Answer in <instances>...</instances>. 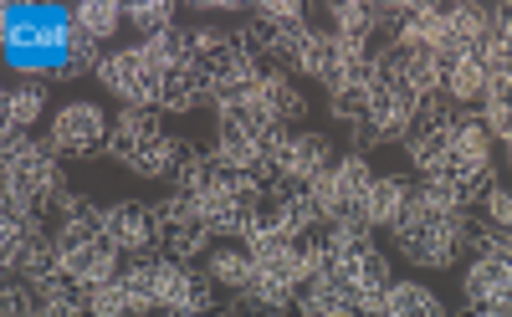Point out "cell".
I'll return each mask as SVG.
<instances>
[{
    "mask_svg": "<svg viewBox=\"0 0 512 317\" xmlns=\"http://www.w3.org/2000/svg\"><path fill=\"white\" fill-rule=\"evenodd\" d=\"M6 317H47V302L41 292L21 277H6Z\"/></svg>",
    "mask_w": 512,
    "mask_h": 317,
    "instance_id": "obj_29",
    "label": "cell"
},
{
    "mask_svg": "<svg viewBox=\"0 0 512 317\" xmlns=\"http://www.w3.org/2000/svg\"><path fill=\"white\" fill-rule=\"evenodd\" d=\"M154 317H195V312H154Z\"/></svg>",
    "mask_w": 512,
    "mask_h": 317,
    "instance_id": "obj_35",
    "label": "cell"
},
{
    "mask_svg": "<svg viewBox=\"0 0 512 317\" xmlns=\"http://www.w3.org/2000/svg\"><path fill=\"white\" fill-rule=\"evenodd\" d=\"M67 21L82 26V31H93L98 41H108L118 31V21H123V6H113V0H82V6L67 11Z\"/></svg>",
    "mask_w": 512,
    "mask_h": 317,
    "instance_id": "obj_24",
    "label": "cell"
},
{
    "mask_svg": "<svg viewBox=\"0 0 512 317\" xmlns=\"http://www.w3.org/2000/svg\"><path fill=\"white\" fill-rule=\"evenodd\" d=\"M118 282L134 297V312H159V256H123Z\"/></svg>",
    "mask_w": 512,
    "mask_h": 317,
    "instance_id": "obj_16",
    "label": "cell"
},
{
    "mask_svg": "<svg viewBox=\"0 0 512 317\" xmlns=\"http://www.w3.org/2000/svg\"><path fill=\"white\" fill-rule=\"evenodd\" d=\"M451 123H456V113L446 108V98H420L415 123L405 133V154H410L415 174H436L451 159Z\"/></svg>",
    "mask_w": 512,
    "mask_h": 317,
    "instance_id": "obj_3",
    "label": "cell"
},
{
    "mask_svg": "<svg viewBox=\"0 0 512 317\" xmlns=\"http://www.w3.org/2000/svg\"><path fill=\"white\" fill-rule=\"evenodd\" d=\"M333 179H338V190H344L354 205L364 200V190L374 185V169H369V154H359V149H349V154H338V164H333Z\"/></svg>",
    "mask_w": 512,
    "mask_h": 317,
    "instance_id": "obj_25",
    "label": "cell"
},
{
    "mask_svg": "<svg viewBox=\"0 0 512 317\" xmlns=\"http://www.w3.org/2000/svg\"><path fill=\"white\" fill-rule=\"evenodd\" d=\"M21 282H31V287H47L57 271H67L62 266V246H57V236H36L31 246H26V256H21Z\"/></svg>",
    "mask_w": 512,
    "mask_h": 317,
    "instance_id": "obj_21",
    "label": "cell"
},
{
    "mask_svg": "<svg viewBox=\"0 0 512 317\" xmlns=\"http://www.w3.org/2000/svg\"><path fill=\"white\" fill-rule=\"evenodd\" d=\"M282 164V174L287 179H303V185H313V179H323L333 164H338V149H333V139L328 133H292V144H287V154L277 159Z\"/></svg>",
    "mask_w": 512,
    "mask_h": 317,
    "instance_id": "obj_8",
    "label": "cell"
},
{
    "mask_svg": "<svg viewBox=\"0 0 512 317\" xmlns=\"http://www.w3.org/2000/svg\"><path fill=\"white\" fill-rule=\"evenodd\" d=\"M190 287H195V266L159 256V312H190Z\"/></svg>",
    "mask_w": 512,
    "mask_h": 317,
    "instance_id": "obj_20",
    "label": "cell"
},
{
    "mask_svg": "<svg viewBox=\"0 0 512 317\" xmlns=\"http://www.w3.org/2000/svg\"><path fill=\"white\" fill-rule=\"evenodd\" d=\"M415 108H420V98L410 93V82L395 77V72H379L374 87H369V118H364L369 144H395V139H405L410 123H415Z\"/></svg>",
    "mask_w": 512,
    "mask_h": 317,
    "instance_id": "obj_2",
    "label": "cell"
},
{
    "mask_svg": "<svg viewBox=\"0 0 512 317\" xmlns=\"http://www.w3.org/2000/svg\"><path fill=\"white\" fill-rule=\"evenodd\" d=\"M328 113H333L338 123L359 128V123L369 118V93H359V87H338V93L328 98Z\"/></svg>",
    "mask_w": 512,
    "mask_h": 317,
    "instance_id": "obj_31",
    "label": "cell"
},
{
    "mask_svg": "<svg viewBox=\"0 0 512 317\" xmlns=\"http://www.w3.org/2000/svg\"><path fill=\"white\" fill-rule=\"evenodd\" d=\"M108 93H118L128 108H159V77L154 62L144 57V47H128V52H113L98 72H93Z\"/></svg>",
    "mask_w": 512,
    "mask_h": 317,
    "instance_id": "obj_4",
    "label": "cell"
},
{
    "mask_svg": "<svg viewBox=\"0 0 512 317\" xmlns=\"http://www.w3.org/2000/svg\"><path fill=\"white\" fill-rule=\"evenodd\" d=\"M251 21H262V26H308V11L297 6V0H267V6H256Z\"/></svg>",
    "mask_w": 512,
    "mask_h": 317,
    "instance_id": "obj_32",
    "label": "cell"
},
{
    "mask_svg": "<svg viewBox=\"0 0 512 317\" xmlns=\"http://www.w3.org/2000/svg\"><path fill=\"white\" fill-rule=\"evenodd\" d=\"M123 16L144 31V41L175 26V6H169V0H134V6H123Z\"/></svg>",
    "mask_w": 512,
    "mask_h": 317,
    "instance_id": "obj_28",
    "label": "cell"
},
{
    "mask_svg": "<svg viewBox=\"0 0 512 317\" xmlns=\"http://www.w3.org/2000/svg\"><path fill=\"white\" fill-rule=\"evenodd\" d=\"M159 139H169L164 133V113L159 108H123L118 123H113V139H108V154L123 164V169H134Z\"/></svg>",
    "mask_w": 512,
    "mask_h": 317,
    "instance_id": "obj_6",
    "label": "cell"
},
{
    "mask_svg": "<svg viewBox=\"0 0 512 317\" xmlns=\"http://www.w3.org/2000/svg\"><path fill=\"white\" fill-rule=\"evenodd\" d=\"M200 103H210V82L195 67H180V72L159 77V113H195Z\"/></svg>",
    "mask_w": 512,
    "mask_h": 317,
    "instance_id": "obj_12",
    "label": "cell"
},
{
    "mask_svg": "<svg viewBox=\"0 0 512 317\" xmlns=\"http://www.w3.org/2000/svg\"><path fill=\"white\" fill-rule=\"evenodd\" d=\"M446 98H456V103H482V98H487V67H482L477 52L461 57V62L446 72Z\"/></svg>",
    "mask_w": 512,
    "mask_h": 317,
    "instance_id": "obj_22",
    "label": "cell"
},
{
    "mask_svg": "<svg viewBox=\"0 0 512 317\" xmlns=\"http://www.w3.org/2000/svg\"><path fill=\"white\" fill-rule=\"evenodd\" d=\"M205 271H210V282L226 287L231 297L256 287V261H251V251H236V246H216L205 256Z\"/></svg>",
    "mask_w": 512,
    "mask_h": 317,
    "instance_id": "obj_14",
    "label": "cell"
},
{
    "mask_svg": "<svg viewBox=\"0 0 512 317\" xmlns=\"http://www.w3.org/2000/svg\"><path fill=\"white\" fill-rule=\"evenodd\" d=\"M461 292L466 302H492V307H512V266L502 256H477V261H466V277H461Z\"/></svg>",
    "mask_w": 512,
    "mask_h": 317,
    "instance_id": "obj_9",
    "label": "cell"
},
{
    "mask_svg": "<svg viewBox=\"0 0 512 317\" xmlns=\"http://www.w3.org/2000/svg\"><path fill=\"white\" fill-rule=\"evenodd\" d=\"M328 317H369V312H364V307H359V302H338V307H333V312H328Z\"/></svg>",
    "mask_w": 512,
    "mask_h": 317,
    "instance_id": "obj_34",
    "label": "cell"
},
{
    "mask_svg": "<svg viewBox=\"0 0 512 317\" xmlns=\"http://www.w3.org/2000/svg\"><path fill=\"white\" fill-rule=\"evenodd\" d=\"M144 57L154 62V72H180L195 62V31H180V26H169L159 36L144 41Z\"/></svg>",
    "mask_w": 512,
    "mask_h": 317,
    "instance_id": "obj_18",
    "label": "cell"
},
{
    "mask_svg": "<svg viewBox=\"0 0 512 317\" xmlns=\"http://www.w3.org/2000/svg\"><path fill=\"white\" fill-rule=\"evenodd\" d=\"M159 251L169 261H190L195 266V256L210 251V231H205V225H164V231H159Z\"/></svg>",
    "mask_w": 512,
    "mask_h": 317,
    "instance_id": "obj_23",
    "label": "cell"
},
{
    "mask_svg": "<svg viewBox=\"0 0 512 317\" xmlns=\"http://www.w3.org/2000/svg\"><path fill=\"white\" fill-rule=\"evenodd\" d=\"M344 62H349V52H344V41H338V31H308L303 52H297V72H308V82H323L328 93L338 87Z\"/></svg>",
    "mask_w": 512,
    "mask_h": 317,
    "instance_id": "obj_11",
    "label": "cell"
},
{
    "mask_svg": "<svg viewBox=\"0 0 512 317\" xmlns=\"http://www.w3.org/2000/svg\"><path fill=\"white\" fill-rule=\"evenodd\" d=\"M113 139V128L103 118V108L93 103H67L57 118H52V154H67V159H93L103 144Z\"/></svg>",
    "mask_w": 512,
    "mask_h": 317,
    "instance_id": "obj_5",
    "label": "cell"
},
{
    "mask_svg": "<svg viewBox=\"0 0 512 317\" xmlns=\"http://www.w3.org/2000/svg\"><path fill=\"white\" fill-rule=\"evenodd\" d=\"M379 317H446V302L425 282H395L390 287V302H384Z\"/></svg>",
    "mask_w": 512,
    "mask_h": 317,
    "instance_id": "obj_19",
    "label": "cell"
},
{
    "mask_svg": "<svg viewBox=\"0 0 512 317\" xmlns=\"http://www.w3.org/2000/svg\"><path fill=\"white\" fill-rule=\"evenodd\" d=\"M477 215L492 225V231H512V185H502V179H497V185L482 195Z\"/></svg>",
    "mask_w": 512,
    "mask_h": 317,
    "instance_id": "obj_30",
    "label": "cell"
},
{
    "mask_svg": "<svg viewBox=\"0 0 512 317\" xmlns=\"http://www.w3.org/2000/svg\"><path fill=\"white\" fill-rule=\"evenodd\" d=\"M88 317H139L134 312V297L123 292V282H93V297H88Z\"/></svg>",
    "mask_w": 512,
    "mask_h": 317,
    "instance_id": "obj_27",
    "label": "cell"
},
{
    "mask_svg": "<svg viewBox=\"0 0 512 317\" xmlns=\"http://www.w3.org/2000/svg\"><path fill=\"white\" fill-rule=\"evenodd\" d=\"M256 98L267 103V113L277 118V123H297V113L308 108V98H303V87L292 82V72H262L256 77Z\"/></svg>",
    "mask_w": 512,
    "mask_h": 317,
    "instance_id": "obj_13",
    "label": "cell"
},
{
    "mask_svg": "<svg viewBox=\"0 0 512 317\" xmlns=\"http://www.w3.org/2000/svg\"><path fill=\"white\" fill-rule=\"evenodd\" d=\"M231 317H282V312H272L256 292H236V302H231Z\"/></svg>",
    "mask_w": 512,
    "mask_h": 317,
    "instance_id": "obj_33",
    "label": "cell"
},
{
    "mask_svg": "<svg viewBox=\"0 0 512 317\" xmlns=\"http://www.w3.org/2000/svg\"><path fill=\"white\" fill-rule=\"evenodd\" d=\"M47 317H67V312H47Z\"/></svg>",
    "mask_w": 512,
    "mask_h": 317,
    "instance_id": "obj_36",
    "label": "cell"
},
{
    "mask_svg": "<svg viewBox=\"0 0 512 317\" xmlns=\"http://www.w3.org/2000/svg\"><path fill=\"white\" fill-rule=\"evenodd\" d=\"M395 246H400L405 261L431 266V271L461 266V251H456V241H451V215H431L420 200H410V210L400 215V225H395Z\"/></svg>",
    "mask_w": 512,
    "mask_h": 317,
    "instance_id": "obj_1",
    "label": "cell"
},
{
    "mask_svg": "<svg viewBox=\"0 0 512 317\" xmlns=\"http://www.w3.org/2000/svg\"><path fill=\"white\" fill-rule=\"evenodd\" d=\"M47 113V87L41 82H21L6 87V103H0V118H6V139L11 133H31V123Z\"/></svg>",
    "mask_w": 512,
    "mask_h": 317,
    "instance_id": "obj_17",
    "label": "cell"
},
{
    "mask_svg": "<svg viewBox=\"0 0 512 317\" xmlns=\"http://www.w3.org/2000/svg\"><path fill=\"white\" fill-rule=\"evenodd\" d=\"M410 200H415V179L410 174H374V185L364 190V215H369V225H400V215L410 210Z\"/></svg>",
    "mask_w": 512,
    "mask_h": 317,
    "instance_id": "obj_10",
    "label": "cell"
},
{
    "mask_svg": "<svg viewBox=\"0 0 512 317\" xmlns=\"http://www.w3.org/2000/svg\"><path fill=\"white\" fill-rule=\"evenodd\" d=\"M349 271H354V282H359V292H369V287H379V292H390L395 282H390V256H384L379 246H369L364 256H349Z\"/></svg>",
    "mask_w": 512,
    "mask_h": 317,
    "instance_id": "obj_26",
    "label": "cell"
},
{
    "mask_svg": "<svg viewBox=\"0 0 512 317\" xmlns=\"http://www.w3.org/2000/svg\"><path fill=\"white\" fill-rule=\"evenodd\" d=\"M108 236L118 241L123 256H164V251H159L154 205H144V200H118V205H108Z\"/></svg>",
    "mask_w": 512,
    "mask_h": 317,
    "instance_id": "obj_7",
    "label": "cell"
},
{
    "mask_svg": "<svg viewBox=\"0 0 512 317\" xmlns=\"http://www.w3.org/2000/svg\"><path fill=\"white\" fill-rule=\"evenodd\" d=\"M492 128L482 123V113H456V123H451V154L456 159H466V164H477V169H487L492 164Z\"/></svg>",
    "mask_w": 512,
    "mask_h": 317,
    "instance_id": "obj_15",
    "label": "cell"
}]
</instances>
